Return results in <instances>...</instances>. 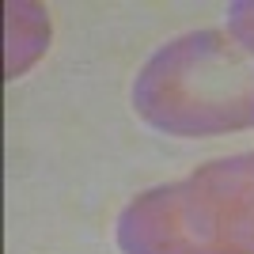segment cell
<instances>
[{"label": "cell", "mask_w": 254, "mask_h": 254, "mask_svg": "<svg viewBox=\"0 0 254 254\" xmlns=\"http://www.w3.org/2000/svg\"><path fill=\"white\" fill-rule=\"evenodd\" d=\"M126 254H254V152L212 159L122 209Z\"/></svg>", "instance_id": "6da1fadb"}, {"label": "cell", "mask_w": 254, "mask_h": 254, "mask_svg": "<svg viewBox=\"0 0 254 254\" xmlns=\"http://www.w3.org/2000/svg\"><path fill=\"white\" fill-rule=\"evenodd\" d=\"M133 106L175 137L254 129V57L224 31L182 34L140 68Z\"/></svg>", "instance_id": "7a4b0ae2"}, {"label": "cell", "mask_w": 254, "mask_h": 254, "mask_svg": "<svg viewBox=\"0 0 254 254\" xmlns=\"http://www.w3.org/2000/svg\"><path fill=\"white\" fill-rule=\"evenodd\" d=\"M50 42V19L34 4H8V76H19Z\"/></svg>", "instance_id": "3957f363"}, {"label": "cell", "mask_w": 254, "mask_h": 254, "mask_svg": "<svg viewBox=\"0 0 254 254\" xmlns=\"http://www.w3.org/2000/svg\"><path fill=\"white\" fill-rule=\"evenodd\" d=\"M228 27H232L235 42L254 57V4H232V11H228Z\"/></svg>", "instance_id": "277c9868"}]
</instances>
